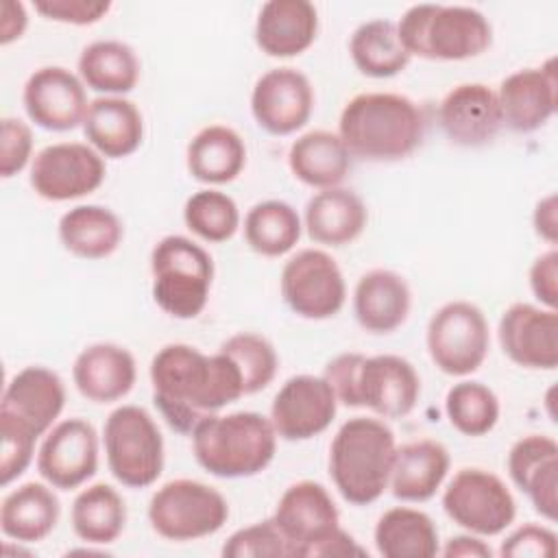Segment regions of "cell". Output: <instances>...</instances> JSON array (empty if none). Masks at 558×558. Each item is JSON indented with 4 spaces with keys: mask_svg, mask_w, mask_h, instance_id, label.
Masks as SVG:
<instances>
[{
    "mask_svg": "<svg viewBox=\"0 0 558 558\" xmlns=\"http://www.w3.org/2000/svg\"><path fill=\"white\" fill-rule=\"evenodd\" d=\"M148 375L155 408L179 434H192L203 418L244 397L240 371L225 353L205 355L183 342L161 347Z\"/></svg>",
    "mask_w": 558,
    "mask_h": 558,
    "instance_id": "cell-1",
    "label": "cell"
},
{
    "mask_svg": "<svg viewBox=\"0 0 558 558\" xmlns=\"http://www.w3.org/2000/svg\"><path fill=\"white\" fill-rule=\"evenodd\" d=\"M338 135L351 157L397 161L412 155L425 135L423 109L395 92H364L340 111Z\"/></svg>",
    "mask_w": 558,
    "mask_h": 558,
    "instance_id": "cell-2",
    "label": "cell"
},
{
    "mask_svg": "<svg viewBox=\"0 0 558 558\" xmlns=\"http://www.w3.org/2000/svg\"><path fill=\"white\" fill-rule=\"evenodd\" d=\"M395 451V432L384 421H344L329 445V477L340 497L351 506L377 501L388 488Z\"/></svg>",
    "mask_w": 558,
    "mask_h": 558,
    "instance_id": "cell-3",
    "label": "cell"
},
{
    "mask_svg": "<svg viewBox=\"0 0 558 558\" xmlns=\"http://www.w3.org/2000/svg\"><path fill=\"white\" fill-rule=\"evenodd\" d=\"M190 436L196 462L222 480L262 473L272 462L279 438L268 416L248 410L211 414Z\"/></svg>",
    "mask_w": 558,
    "mask_h": 558,
    "instance_id": "cell-4",
    "label": "cell"
},
{
    "mask_svg": "<svg viewBox=\"0 0 558 558\" xmlns=\"http://www.w3.org/2000/svg\"><path fill=\"white\" fill-rule=\"evenodd\" d=\"M397 31L410 57L429 61L473 59L493 44L488 17L464 4H412Z\"/></svg>",
    "mask_w": 558,
    "mask_h": 558,
    "instance_id": "cell-5",
    "label": "cell"
},
{
    "mask_svg": "<svg viewBox=\"0 0 558 558\" xmlns=\"http://www.w3.org/2000/svg\"><path fill=\"white\" fill-rule=\"evenodd\" d=\"M153 299L159 310L179 320L196 318L214 281L211 255L185 235H166L150 251Z\"/></svg>",
    "mask_w": 558,
    "mask_h": 558,
    "instance_id": "cell-6",
    "label": "cell"
},
{
    "mask_svg": "<svg viewBox=\"0 0 558 558\" xmlns=\"http://www.w3.org/2000/svg\"><path fill=\"white\" fill-rule=\"evenodd\" d=\"M102 445L111 475L126 488H146L163 471V438L155 418L140 405L126 403L109 412Z\"/></svg>",
    "mask_w": 558,
    "mask_h": 558,
    "instance_id": "cell-7",
    "label": "cell"
},
{
    "mask_svg": "<svg viewBox=\"0 0 558 558\" xmlns=\"http://www.w3.org/2000/svg\"><path fill=\"white\" fill-rule=\"evenodd\" d=\"M229 519L220 490L198 480H170L148 501V523L166 541L185 543L216 534Z\"/></svg>",
    "mask_w": 558,
    "mask_h": 558,
    "instance_id": "cell-8",
    "label": "cell"
},
{
    "mask_svg": "<svg viewBox=\"0 0 558 558\" xmlns=\"http://www.w3.org/2000/svg\"><path fill=\"white\" fill-rule=\"evenodd\" d=\"M425 342L432 362L445 375H471L484 364L488 355V320L475 303L449 301L432 314Z\"/></svg>",
    "mask_w": 558,
    "mask_h": 558,
    "instance_id": "cell-9",
    "label": "cell"
},
{
    "mask_svg": "<svg viewBox=\"0 0 558 558\" xmlns=\"http://www.w3.org/2000/svg\"><path fill=\"white\" fill-rule=\"evenodd\" d=\"M445 514L475 536H497L517 517V501L506 482L480 466L460 469L442 490Z\"/></svg>",
    "mask_w": 558,
    "mask_h": 558,
    "instance_id": "cell-10",
    "label": "cell"
},
{
    "mask_svg": "<svg viewBox=\"0 0 558 558\" xmlns=\"http://www.w3.org/2000/svg\"><path fill=\"white\" fill-rule=\"evenodd\" d=\"M286 305L301 318L325 320L336 316L347 301V283L336 259L320 248L294 253L279 279Z\"/></svg>",
    "mask_w": 558,
    "mask_h": 558,
    "instance_id": "cell-11",
    "label": "cell"
},
{
    "mask_svg": "<svg viewBox=\"0 0 558 558\" xmlns=\"http://www.w3.org/2000/svg\"><path fill=\"white\" fill-rule=\"evenodd\" d=\"M105 172L102 155L89 144L57 142L35 153L28 183L39 198L63 203L96 192Z\"/></svg>",
    "mask_w": 558,
    "mask_h": 558,
    "instance_id": "cell-12",
    "label": "cell"
},
{
    "mask_svg": "<svg viewBox=\"0 0 558 558\" xmlns=\"http://www.w3.org/2000/svg\"><path fill=\"white\" fill-rule=\"evenodd\" d=\"M98 469V434L81 416L50 427L37 451L39 475L59 490H72L94 477Z\"/></svg>",
    "mask_w": 558,
    "mask_h": 558,
    "instance_id": "cell-13",
    "label": "cell"
},
{
    "mask_svg": "<svg viewBox=\"0 0 558 558\" xmlns=\"http://www.w3.org/2000/svg\"><path fill=\"white\" fill-rule=\"evenodd\" d=\"M338 399L320 375H294L270 403V423L279 438L299 442L323 434L336 418Z\"/></svg>",
    "mask_w": 558,
    "mask_h": 558,
    "instance_id": "cell-14",
    "label": "cell"
},
{
    "mask_svg": "<svg viewBox=\"0 0 558 558\" xmlns=\"http://www.w3.org/2000/svg\"><path fill=\"white\" fill-rule=\"evenodd\" d=\"M314 111L310 78L290 65L264 72L251 92V113L270 135H290L303 129Z\"/></svg>",
    "mask_w": 558,
    "mask_h": 558,
    "instance_id": "cell-15",
    "label": "cell"
},
{
    "mask_svg": "<svg viewBox=\"0 0 558 558\" xmlns=\"http://www.w3.org/2000/svg\"><path fill=\"white\" fill-rule=\"evenodd\" d=\"M272 521L290 543L294 558H310V551L340 525V512L323 484L301 480L283 490Z\"/></svg>",
    "mask_w": 558,
    "mask_h": 558,
    "instance_id": "cell-16",
    "label": "cell"
},
{
    "mask_svg": "<svg viewBox=\"0 0 558 558\" xmlns=\"http://www.w3.org/2000/svg\"><path fill=\"white\" fill-rule=\"evenodd\" d=\"M497 338L504 355L530 371L558 366V314L532 303H512L504 310Z\"/></svg>",
    "mask_w": 558,
    "mask_h": 558,
    "instance_id": "cell-17",
    "label": "cell"
},
{
    "mask_svg": "<svg viewBox=\"0 0 558 558\" xmlns=\"http://www.w3.org/2000/svg\"><path fill=\"white\" fill-rule=\"evenodd\" d=\"M22 102L31 122L54 133L83 126L89 107L83 81L61 65L35 70L24 83Z\"/></svg>",
    "mask_w": 558,
    "mask_h": 558,
    "instance_id": "cell-18",
    "label": "cell"
},
{
    "mask_svg": "<svg viewBox=\"0 0 558 558\" xmlns=\"http://www.w3.org/2000/svg\"><path fill=\"white\" fill-rule=\"evenodd\" d=\"M421 397V379L416 368L401 355L381 353L362 360L355 379L357 408L386 418L410 414Z\"/></svg>",
    "mask_w": 558,
    "mask_h": 558,
    "instance_id": "cell-19",
    "label": "cell"
},
{
    "mask_svg": "<svg viewBox=\"0 0 558 558\" xmlns=\"http://www.w3.org/2000/svg\"><path fill=\"white\" fill-rule=\"evenodd\" d=\"M497 102L501 124L514 133H532L549 122L558 105L556 59H547L538 68H521L508 74L499 89Z\"/></svg>",
    "mask_w": 558,
    "mask_h": 558,
    "instance_id": "cell-20",
    "label": "cell"
},
{
    "mask_svg": "<svg viewBox=\"0 0 558 558\" xmlns=\"http://www.w3.org/2000/svg\"><path fill=\"white\" fill-rule=\"evenodd\" d=\"M438 122L456 146L477 148L495 140L501 124L497 92L484 83H460L445 94L438 107Z\"/></svg>",
    "mask_w": 558,
    "mask_h": 558,
    "instance_id": "cell-21",
    "label": "cell"
},
{
    "mask_svg": "<svg viewBox=\"0 0 558 558\" xmlns=\"http://www.w3.org/2000/svg\"><path fill=\"white\" fill-rule=\"evenodd\" d=\"M508 475L527 495L534 510L547 519L558 517V442L551 436L530 434L508 451Z\"/></svg>",
    "mask_w": 558,
    "mask_h": 558,
    "instance_id": "cell-22",
    "label": "cell"
},
{
    "mask_svg": "<svg viewBox=\"0 0 558 558\" xmlns=\"http://www.w3.org/2000/svg\"><path fill=\"white\" fill-rule=\"evenodd\" d=\"M65 405V386L59 373L33 364L17 371L4 386L0 412L46 436Z\"/></svg>",
    "mask_w": 558,
    "mask_h": 558,
    "instance_id": "cell-23",
    "label": "cell"
},
{
    "mask_svg": "<svg viewBox=\"0 0 558 558\" xmlns=\"http://www.w3.org/2000/svg\"><path fill=\"white\" fill-rule=\"evenodd\" d=\"M72 379L81 397L92 403L120 401L135 386V357L129 349L113 342L89 344L76 355Z\"/></svg>",
    "mask_w": 558,
    "mask_h": 558,
    "instance_id": "cell-24",
    "label": "cell"
},
{
    "mask_svg": "<svg viewBox=\"0 0 558 558\" xmlns=\"http://www.w3.org/2000/svg\"><path fill=\"white\" fill-rule=\"evenodd\" d=\"M318 35V11L307 0H268L255 20L257 48L277 59L305 52Z\"/></svg>",
    "mask_w": 558,
    "mask_h": 558,
    "instance_id": "cell-25",
    "label": "cell"
},
{
    "mask_svg": "<svg viewBox=\"0 0 558 558\" xmlns=\"http://www.w3.org/2000/svg\"><path fill=\"white\" fill-rule=\"evenodd\" d=\"M83 135L102 157H129L144 140L142 111L124 96H98L89 100L83 120Z\"/></svg>",
    "mask_w": 558,
    "mask_h": 558,
    "instance_id": "cell-26",
    "label": "cell"
},
{
    "mask_svg": "<svg viewBox=\"0 0 558 558\" xmlns=\"http://www.w3.org/2000/svg\"><path fill=\"white\" fill-rule=\"evenodd\" d=\"M412 307L408 281L388 268L364 272L353 290V314L368 333H390L399 329Z\"/></svg>",
    "mask_w": 558,
    "mask_h": 558,
    "instance_id": "cell-27",
    "label": "cell"
},
{
    "mask_svg": "<svg viewBox=\"0 0 558 558\" xmlns=\"http://www.w3.org/2000/svg\"><path fill=\"white\" fill-rule=\"evenodd\" d=\"M451 466L449 451L442 442L421 438L397 447L390 469V493L401 501H427L442 486Z\"/></svg>",
    "mask_w": 558,
    "mask_h": 558,
    "instance_id": "cell-28",
    "label": "cell"
},
{
    "mask_svg": "<svg viewBox=\"0 0 558 558\" xmlns=\"http://www.w3.org/2000/svg\"><path fill=\"white\" fill-rule=\"evenodd\" d=\"M303 222L316 244L344 246L362 235L368 209L353 190L338 185L320 190L307 201Z\"/></svg>",
    "mask_w": 558,
    "mask_h": 558,
    "instance_id": "cell-29",
    "label": "cell"
},
{
    "mask_svg": "<svg viewBox=\"0 0 558 558\" xmlns=\"http://www.w3.org/2000/svg\"><path fill=\"white\" fill-rule=\"evenodd\" d=\"M59 514V497L50 484L26 482L4 495L0 504V530L13 543H39L57 527Z\"/></svg>",
    "mask_w": 558,
    "mask_h": 558,
    "instance_id": "cell-30",
    "label": "cell"
},
{
    "mask_svg": "<svg viewBox=\"0 0 558 558\" xmlns=\"http://www.w3.org/2000/svg\"><path fill=\"white\" fill-rule=\"evenodd\" d=\"M292 174L316 190L338 187L351 170V153L338 133L316 129L299 135L288 150Z\"/></svg>",
    "mask_w": 558,
    "mask_h": 558,
    "instance_id": "cell-31",
    "label": "cell"
},
{
    "mask_svg": "<svg viewBox=\"0 0 558 558\" xmlns=\"http://www.w3.org/2000/svg\"><path fill=\"white\" fill-rule=\"evenodd\" d=\"M185 163L187 172L201 183H231L246 166L244 140L227 124L203 126L187 144Z\"/></svg>",
    "mask_w": 558,
    "mask_h": 558,
    "instance_id": "cell-32",
    "label": "cell"
},
{
    "mask_svg": "<svg viewBox=\"0 0 558 558\" xmlns=\"http://www.w3.org/2000/svg\"><path fill=\"white\" fill-rule=\"evenodd\" d=\"M78 78L102 96H124L140 81V59L120 39H96L78 54Z\"/></svg>",
    "mask_w": 558,
    "mask_h": 558,
    "instance_id": "cell-33",
    "label": "cell"
},
{
    "mask_svg": "<svg viewBox=\"0 0 558 558\" xmlns=\"http://www.w3.org/2000/svg\"><path fill=\"white\" fill-rule=\"evenodd\" d=\"M124 238L120 218L102 205H76L59 218V240L65 251L83 259L109 257Z\"/></svg>",
    "mask_w": 558,
    "mask_h": 558,
    "instance_id": "cell-34",
    "label": "cell"
},
{
    "mask_svg": "<svg viewBox=\"0 0 558 558\" xmlns=\"http://www.w3.org/2000/svg\"><path fill=\"white\" fill-rule=\"evenodd\" d=\"M373 541L384 558H432L440 551L432 517L408 506L386 510L375 523Z\"/></svg>",
    "mask_w": 558,
    "mask_h": 558,
    "instance_id": "cell-35",
    "label": "cell"
},
{
    "mask_svg": "<svg viewBox=\"0 0 558 558\" xmlns=\"http://www.w3.org/2000/svg\"><path fill=\"white\" fill-rule=\"evenodd\" d=\"M70 521L83 543L109 545L124 532L126 504L113 486L98 482L74 497Z\"/></svg>",
    "mask_w": 558,
    "mask_h": 558,
    "instance_id": "cell-36",
    "label": "cell"
},
{
    "mask_svg": "<svg viewBox=\"0 0 558 558\" xmlns=\"http://www.w3.org/2000/svg\"><path fill=\"white\" fill-rule=\"evenodd\" d=\"M349 52L355 68L371 78H390L412 59L399 39L397 22L384 17L360 24L351 35Z\"/></svg>",
    "mask_w": 558,
    "mask_h": 558,
    "instance_id": "cell-37",
    "label": "cell"
},
{
    "mask_svg": "<svg viewBox=\"0 0 558 558\" xmlns=\"http://www.w3.org/2000/svg\"><path fill=\"white\" fill-rule=\"evenodd\" d=\"M301 218L286 201L255 203L244 216V240L264 257H281L294 248L301 238Z\"/></svg>",
    "mask_w": 558,
    "mask_h": 558,
    "instance_id": "cell-38",
    "label": "cell"
},
{
    "mask_svg": "<svg viewBox=\"0 0 558 558\" xmlns=\"http://www.w3.org/2000/svg\"><path fill=\"white\" fill-rule=\"evenodd\" d=\"M445 414L453 429L477 438L488 434L501 414L497 395L482 381H458L447 390Z\"/></svg>",
    "mask_w": 558,
    "mask_h": 558,
    "instance_id": "cell-39",
    "label": "cell"
},
{
    "mask_svg": "<svg viewBox=\"0 0 558 558\" xmlns=\"http://www.w3.org/2000/svg\"><path fill=\"white\" fill-rule=\"evenodd\" d=\"M185 227L205 242H227L240 227V209L235 201L218 190H198L183 205Z\"/></svg>",
    "mask_w": 558,
    "mask_h": 558,
    "instance_id": "cell-40",
    "label": "cell"
},
{
    "mask_svg": "<svg viewBox=\"0 0 558 558\" xmlns=\"http://www.w3.org/2000/svg\"><path fill=\"white\" fill-rule=\"evenodd\" d=\"M235 368L240 371L244 395H255L264 390L277 375L279 368V357L270 340H266L259 333L253 331H240L229 336L220 349Z\"/></svg>",
    "mask_w": 558,
    "mask_h": 558,
    "instance_id": "cell-41",
    "label": "cell"
},
{
    "mask_svg": "<svg viewBox=\"0 0 558 558\" xmlns=\"http://www.w3.org/2000/svg\"><path fill=\"white\" fill-rule=\"evenodd\" d=\"M225 558H294V551L272 517L235 530L222 545Z\"/></svg>",
    "mask_w": 558,
    "mask_h": 558,
    "instance_id": "cell-42",
    "label": "cell"
},
{
    "mask_svg": "<svg viewBox=\"0 0 558 558\" xmlns=\"http://www.w3.org/2000/svg\"><path fill=\"white\" fill-rule=\"evenodd\" d=\"M37 434L22 421L0 412V484L15 482L33 462Z\"/></svg>",
    "mask_w": 558,
    "mask_h": 558,
    "instance_id": "cell-43",
    "label": "cell"
},
{
    "mask_svg": "<svg viewBox=\"0 0 558 558\" xmlns=\"http://www.w3.org/2000/svg\"><path fill=\"white\" fill-rule=\"evenodd\" d=\"M33 161V131L20 118H2L0 126V177L9 179Z\"/></svg>",
    "mask_w": 558,
    "mask_h": 558,
    "instance_id": "cell-44",
    "label": "cell"
},
{
    "mask_svg": "<svg viewBox=\"0 0 558 558\" xmlns=\"http://www.w3.org/2000/svg\"><path fill=\"white\" fill-rule=\"evenodd\" d=\"M35 11L52 22L89 26L100 22L109 11V0H35Z\"/></svg>",
    "mask_w": 558,
    "mask_h": 558,
    "instance_id": "cell-45",
    "label": "cell"
},
{
    "mask_svg": "<svg viewBox=\"0 0 558 558\" xmlns=\"http://www.w3.org/2000/svg\"><path fill=\"white\" fill-rule=\"evenodd\" d=\"M499 554L508 558H551L556 556V534L536 523L519 525L501 541Z\"/></svg>",
    "mask_w": 558,
    "mask_h": 558,
    "instance_id": "cell-46",
    "label": "cell"
},
{
    "mask_svg": "<svg viewBox=\"0 0 558 558\" xmlns=\"http://www.w3.org/2000/svg\"><path fill=\"white\" fill-rule=\"evenodd\" d=\"M362 360H364V355L355 353V351L340 353L333 360H329L323 371V377L331 386L338 403H342L347 408H357L355 379H357V368H360Z\"/></svg>",
    "mask_w": 558,
    "mask_h": 558,
    "instance_id": "cell-47",
    "label": "cell"
},
{
    "mask_svg": "<svg viewBox=\"0 0 558 558\" xmlns=\"http://www.w3.org/2000/svg\"><path fill=\"white\" fill-rule=\"evenodd\" d=\"M530 288L543 307H558V251L541 253L530 266Z\"/></svg>",
    "mask_w": 558,
    "mask_h": 558,
    "instance_id": "cell-48",
    "label": "cell"
},
{
    "mask_svg": "<svg viewBox=\"0 0 558 558\" xmlns=\"http://www.w3.org/2000/svg\"><path fill=\"white\" fill-rule=\"evenodd\" d=\"M344 556H366V549L360 547L357 541L349 532H344L340 525L310 551V558H344Z\"/></svg>",
    "mask_w": 558,
    "mask_h": 558,
    "instance_id": "cell-49",
    "label": "cell"
},
{
    "mask_svg": "<svg viewBox=\"0 0 558 558\" xmlns=\"http://www.w3.org/2000/svg\"><path fill=\"white\" fill-rule=\"evenodd\" d=\"M28 26L26 7L17 0H2L0 4V44L9 46L20 39Z\"/></svg>",
    "mask_w": 558,
    "mask_h": 558,
    "instance_id": "cell-50",
    "label": "cell"
},
{
    "mask_svg": "<svg viewBox=\"0 0 558 558\" xmlns=\"http://www.w3.org/2000/svg\"><path fill=\"white\" fill-rule=\"evenodd\" d=\"M532 225L538 238H543L549 244L558 242V198L556 194H547L541 198L534 207Z\"/></svg>",
    "mask_w": 558,
    "mask_h": 558,
    "instance_id": "cell-51",
    "label": "cell"
},
{
    "mask_svg": "<svg viewBox=\"0 0 558 558\" xmlns=\"http://www.w3.org/2000/svg\"><path fill=\"white\" fill-rule=\"evenodd\" d=\"M440 554L445 558H488L493 556V549L480 536L469 532V534L451 536Z\"/></svg>",
    "mask_w": 558,
    "mask_h": 558,
    "instance_id": "cell-52",
    "label": "cell"
}]
</instances>
